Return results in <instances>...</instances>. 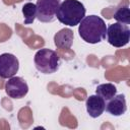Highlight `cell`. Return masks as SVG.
<instances>
[{"label":"cell","instance_id":"4fadbf2b","mask_svg":"<svg viewBox=\"0 0 130 130\" xmlns=\"http://www.w3.org/2000/svg\"><path fill=\"white\" fill-rule=\"evenodd\" d=\"M22 14L24 17V24H31L37 17V6L35 3L27 2L22 6Z\"/></svg>","mask_w":130,"mask_h":130},{"label":"cell","instance_id":"6da1fadb","mask_svg":"<svg viewBox=\"0 0 130 130\" xmlns=\"http://www.w3.org/2000/svg\"><path fill=\"white\" fill-rule=\"evenodd\" d=\"M78 32L80 38L88 44H98L106 39L107 25L98 15L84 16L79 22Z\"/></svg>","mask_w":130,"mask_h":130},{"label":"cell","instance_id":"52a82bcc","mask_svg":"<svg viewBox=\"0 0 130 130\" xmlns=\"http://www.w3.org/2000/svg\"><path fill=\"white\" fill-rule=\"evenodd\" d=\"M19 68L18 59L10 53H3L0 55V77L7 79L14 76Z\"/></svg>","mask_w":130,"mask_h":130},{"label":"cell","instance_id":"277c9868","mask_svg":"<svg viewBox=\"0 0 130 130\" xmlns=\"http://www.w3.org/2000/svg\"><path fill=\"white\" fill-rule=\"evenodd\" d=\"M107 38L110 45L121 48L129 43L130 40V28L128 24L115 22L107 27Z\"/></svg>","mask_w":130,"mask_h":130},{"label":"cell","instance_id":"7a4b0ae2","mask_svg":"<svg viewBox=\"0 0 130 130\" xmlns=\"http://www.w3.org/2000/svg\"><path fill=\"white\" fill-rule=\"evenodd\" d=\"M85 7L78 0H64L60 3L56 17L57 19L68 26H75L79 24L81 19L85 16Z\"/></svg>","mask_w":130,"mask_h":130},{"label":"cell","instance_id":"8fae6325","mask_svg":"<svg viewBox=\"0 0 130 130\" xmlns=\"http://www.w3.org/2000/svg\"><path fill=\"white\" fill-rule=\"evenodd\" d=\"M95 93L105 101H109L117 94V87L113 83H103L96 86Z\"/></svg>","mask_w":130,"mask_h":130},{"label":"cell","instance_id":"7c38bea8","mask_svg":"<svg viewBox=\"0 0 130 130\" xmlns=\"http://www.w3.org/2000/svg\"><path fill=\"white\" fill-rule=\"evenodd\" d=\"M114 18L117 20V22H121L125 24L130 23V8L128 3L121 4L119 7H117L114 13Z\"/></svg>","mask_w":130,"mask_h":130},{"label":"cell","instance_id":"5b68a950","mask_svg":"<svg viewBox=\"0 0 130 130\" xmlns=\"http://www.w3.org/2000/svg\"><path fill=\"white\" fill-rule=\"evenodd\" d=\"M60 3V0H37V18L41 22L53 21Z\"/></svg>","mask_w":130,"mask_h":130},{"label":"cell","instance_id":"ba28073f","mask_svg":"<svg viewBox=\"0 0 130 130\" xmlns=\"http://www.w3.org/2000/svg\"><path fill=\"white\" fill-rule=\"evenodd\" d=\"M86 111L91 118L100 117L106 109V101L98 94L89 95L85 102Z\"/></svg>","mask_w":130,"mask_h":130},{"label":"cell","instance_id":"8992f818","mask_svg":"<svg viewBox=\"0 0 130 130\" xmlns=\"http://www.w3.org/2000/svg\"><path fill=\"white\" fill-rule=\"evenodd\" d=\"M5 92L11 99H22L28 92V85L22 77L12 76L5 83Z\"/></svg>","mask_w":130,"mask_h":130},{"label":"cell","instance_id":"3957f363","mask_svg":"<svg viewBox=\"0 0 130 130\" xmlns=\"http://www.w3.org/2000/svg\"><path fill=\"white\" fill-rule=\"evenodd\" d=\"M34 62L38 71L44 74H52L59 69L60 57L54 50L44 48L36 53Z\"/></svg>","mask_w":130,"mask_h":130},{"label":"cell","instance_id":"9c48e42d","mask_svg":"<svg viewBox=\"0 0 130 130\" xmlns=\"http://www.w3.org/2000/svg\"><path fill=\"white\" fill-rule=\"evenodd\" d=\"M108 113H110L113 116H122L127 111V105H126V99L124 94H116L111 100L108 101V104L106 105L105 109Z\"/></svg>","mask_w":130,"mask_h":130},{"label":"cell","instance_id":"30bf717a","mask_svg":"<svg viewBox=\"0 0 130 130\" xmlns=\"http://www.w3.org/2000/svg\"><path fill=\"white\" fill-rule=\"evenodd\" d=\"M74 40L73 30L70 28H62L54 36V44L58 49H70Z\"/></svg>","mask_w":130,"mask_h":130}]
</instances>
